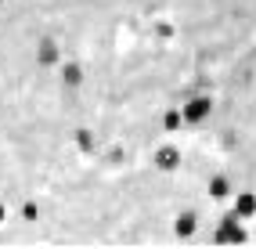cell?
I'll list each match as a JSON object with an SVG mask.
<instances>
[{
	"label": "cell",
	"mask_w": 256,
	"mask_h": 249,
	"mask_svg": "<svg viewBox=\"0 0 256 249\" xmlns=\"http://www.w3.org/2000/svg\"><path fill=\"white\" fill-rule=\"evenodd\" d=\"M216 242H246V228H242V217L231 210L224 220H220V228H216V235H213Z\"/></svg>",
	"instance_id": "cell-2"
},
{
	"label": "cell",
	"mask_w": 256,
	"mask_h": 249,
	"mask_svg": "<svg viewBox=\"0 0 256 249\" xmlns=\"http://www.w3.org/2000/svg\"><path fill=\"white\" fill-rule=\"evenodd\" d=\"M210 195H213V198H228V195H231V180H228V177H213V180H210Z\"/></svg>",
	"instance_id": "cell-8"
},
{
	"label": "cell",
	"mask_w": 256,
	"mask_h": 249,
	"mask_svg": "<svg viewBox=\"0 0 256 249\" xmlns=\"http://www.w3.org/2000/svg\"><path fill=\"white\" fill-rule=\"evenodd\" d=\"M156 166H159L162 174L177 170V166H180V148H174V144H162L159 152H156Z\"/></svg>",
	"instance_id": "cell-3"
},
{
	"label": "cell",
	"mask_w": 256,
	"mask_h": 249,
	"mask_svg": "<svg viewBox=\"0 0 256 249\" xmlns=\"http://www.w3.org/2000/svg\"><path fill=\"white\" fill-rule=\"evenodd\" d=\"M180 112H184V123H202V120L213 112V98H210V94H195L192 102L180 105Z\"/></svg>",
	"instance_id": "cell-1"
},
{
	"label": "cell",
	"mask_w": 256,
	"mask_h": 249,
	"mask_svg": "<svg viewBox=\"0 0 256 249\" xmlns=\"http://www.w3.org/2000/svg\"><path fill=\"white\" fill-rule=\"evenodd\" d=\"M234 213H238L242 220L256 217V192H238V195H234Z\"/></svg>",
	"instance_id": "cell-4"
},
{
	"label": "cell",
	"mask_w": 256,
	"mask_h": 249,
	"mask_svg": "<svg viewBox=\"0 0 256 249\" xmlns=\"http://www.w3.org/2000/svg\"><path fill=\"white\" fill-rule=\"evenodd\" d=\"M195 228H198V217L192 210H184L180 217H177V224H174V231H177V238H192L195 235Z\"/></svg>",
	"instance_id": "cell-5"
},
{
	"label": "cell",
	"mask_w": 256,
	"mask_h": 249,
	"mask_svg": "<svg viewBox=\"0 0 256 249\" xmlns=\"http://www.w3.org/2000/svg\"><path fill=\"white\" fill-rule=\"evenodd\" d=\"M76 148L80 152H94V134L90 130H76Z\"/></svg>",
	"instance_id": "cell-10"
},
{
	"label": "cell",
	"mask_w": 256,
	"mask_h": 249,
	"mask_svg": "<svg viewBox=\"0 0 256 249\" xmlns=\"http://www.w3.org/2000/svg\"><path fill=\"white\" fill-rule=\"evenodd\" d=\"M58 58H62L58 44H54V40H40V47H36V62H40V65H58Z\"/></svg>",
	"instance_id": "cell-6"
},
{
	"label": "cell",
	"mask_w": 256,
	"mask_h": 249,
	"mask_svg": "<svg viewBox=\"0 0 256 249\" xmlns=\"http://www.w3.org/2000/svg\"><path fill=\"white\" fill-rule=\"evenodd\" d=\"M180 123H184V112H180V108H170V112L162 116V130H166V134H174Z\"/></svg>",
	"instance_id": "cell-9"
},
{
	"label": "cell",
	"mask_w": 256,
	"mask_h": 249,
	"mask_svg": "<svg viewBox=\"0 0 256 249\" xmlns=\"http://www.w3.org/2000/svg\"><path fill=\"white\" fill-rule=\"evenodd\" d=\"M62 83H65V87H80V83H83V69L76 62H65L62 65Z\"/></svg>",
	"instance_id": "cell-7"
},
{
	"label": "cell",
	"mask_w": 256,
	"mask_h": 249,
	"mask_svg": "<svg viewBox=\"0 0 256 249\" xmlns=\"http://www.w3.org/2000/svg\"><path fill=\"white\" fill-rule=\"evenodd\" d=\"M4 220H8V206H4V202H0V224H4Z\"/></svg>",
	"instance_id": "cell-12"
},
{
	"label": "cell",
	"mask_w": 256,
	"mask_h": 249,
	"mask_svg": "<svg viewBox=\"0 0 256 249\" xmlns=\"http://www.w3.org/2000/svg\"><path fill=\"white\" fill-rule=\"evenodd\" d=\"M0 4H4V0H0Z\"/></svg>",
	"instance_id": "cell-13"
},
{
	"label": "cell",
	"mask_w": 256,
	"mask_h": 249,
	"mask_svg": "<svg viewBox=\"0 0 256 249\" xmlns=\"http://www.w3.org/2000/svg\"><path fill=\"white\" fill-rule=\"evenodd\" d=\"M36 217H40L36 202H26V206H22V220H36Z\"/></svg>",
	"instance_id": "cell-11"
}]
</instances>
